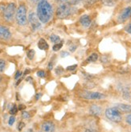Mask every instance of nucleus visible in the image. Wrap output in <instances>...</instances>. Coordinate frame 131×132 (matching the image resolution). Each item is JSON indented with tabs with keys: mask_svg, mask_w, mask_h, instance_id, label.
Returning a JSON list of instances; mask_svg holds the SVG:
<instances>
[{
	"mask_svg": "<svg viewBox=\"0 0 131 132\" xmlns=\"http://www.w3.org/2000/svg\"><path fill=\"white\" fill-rule=\"evenodd\" d=\"M36 15L42 23H47L52 19L53 15L52 6L47 0H43L37 4Z\"/></svg>",
	"mask_w": 131,
	"mask_h": 132,
	"instance_id": "1",
	"label": "nucleus"
},
{
	"mask_svg": "<svg viewBox=\"0 0 131 132\" xmlns=\"http://www.w3.org/2000/svg\"><path fill=\"white\" fill-rule=\"evenodd\" d=\"M15 20L19 26H25L28 22L27 16V7L25 4H20L15 12Z\"/></svg>",
	"mask_w": 131,
	"mask_h": 132,
	"instance_id": "2",
	"label": "nucleus"
},
{
	"mask_svg": "<svg viewBox=\"0 0 131 132\" xmlns=\"http://www.w3.org/2000/svg\"><path fill=\"white\" fill-rule=\"evenodd\" d=\"M105 116L106 118L113 122H120L122 120V115L121 113L117 109L116 107H110L105 110Z\"/></svg>",
	"mask_w": 131,
	"mask_h": 132,
	"instance_id": "3",
	"label": "nucleus"
},
{
	"mask_svg": "<svg viewBox=\"0 0 131 132\" xmlns=\"http://www.w3.org/2000/svg\"><path fill=\"white\" fill-rule=\"evenodd\" d=\"M15 12H16V5H15V3H8L6 6L4 11H3L4 19L6 22H11L14 19Z\"/></svg>",
	"mask_w": 131,
	"mask_h": 132,
	"instance_id": "4",
	"label": "nucleus"
},
{
	"mask_svg": "<svg viewBox=\"0 0 131 132\" xmlns=\"http://www.w3.org/2000/svg\"><path fill=\"white\" fill-rule=\"evenodd\" d=\"M72 8L71 6L68 3H60L56 10V16L59 19H64L71 14Z\"/></svg>",
	"mask_w": 131,
	"mask_h": 132,
	"instance_id": "5",
	"label": "nucleus"
},
{
	"mask_svg": "<svg viewBox=\"0 0 131 132\" xmlns=\"http://www.w3.org/2000/svg\"><path fill=\"white\" fill-rule=\"evenodd\" d=\"M83 98L88 99V100H100L104 99L105 95L102 93L100 92H94V91H83L80 95Z\"/></svg>",
	"mask_w": 131,
	"mask_h": 132,
	"instance_id": "6",
	"label": "nucleus"
},
{
	"mask_svg": "<svg viewBox=\"0 0 131 132\" xmlns=\"http://www.w3.org/2000/svg\"><path fill=\"white\" fill-rule=\"evenodd\" d=\"M27 19H28V22H30V25L32 26L33 30H38L39 28H40L41 22L39 20V19H38L35 13H34V12L30 13Z\"/></svg>",
	"mask_w": 131,
	"mask_h": 132,
	"instance_id": "7",
	"label": "nucleus"
},
{
	"mask_svg": "<svg viewBox=\"0 0 131 132\" xmlns=\"http://www.w3.org/2000/svg\"><path fill=\"white\" fill-rule=\"evenodd\" d=\"M11 37V32L9 30V28L0 25V39L3 40H8Z\"/></svg>",
	"mask_w": 131,
	"mask_h": 132,
	"instance_id": "8",
	"label": "nucleus"
},
{
	"mask_svg": "<svg viewBox=\"0 0 131 132\" xmlns=\"http://www.w3.org/2000/svg\"><path fill=\"white\" fill-rule=\"evenodd\" d=\"M131 17V6H127L119 14V21L124 22Z\"/></svg>",
	"mask_w": 131,
	"mask_h": 132,
	"instance_id": "9",
	"label": "nucleus"
},
{
	"mask_svg": "<svg viewBox=\"0 0 131 132\" xmlns=\"http://www.w3.org/2000/svg\"><path fill=\"white\" fill-rule=\"evenodd\" d=\"M41 130L43 132H54L55 131V125L51 121H46L42 124Z\"/></svg>",
	"mask_w": 131,
	"mask_h": 132,
	"instance_id": "10",
	"label": "nucleus"
},
{
	"mask_svg": "<svg viewBox=\"0 0 131 132\" xmlns=\"http://www.w3.org/2000/svg\"><path fill=\"white\" fill-rule=\"evenodd\" d=\"M114 107H116L121 113H129V112H131V106L129 104L118 103V104H115Z\"/></svg>",
	"mask_w": 131,
	"mask_h": 132,
	"instance_id": "11",
	"label": "nucleus"
},
{
	"mask_svg": "<svg viewBox=\"0 0 131 132\" xmlns=\"http://www.w3.org/2000/svg\"><path fill=\"white\" fill-rule=\"evenodd\" d=\"M92 22V19L89 15L84 14L80 18V23L84 27H89Z\"/></svg>",
	"mask_w": 131,
	"mask_h": 132,
	"instance_id": "12",
	"label": "nucleus"
},
{
	"mask_svg": "<svg viewBox=\"0 0 131 132\" xmlns=\"http://www.w3.org/2000/svg\"><path fill=\"white\" fill-rule=\"evenodd\" d=\"M89 111L90 113L92 114V115H95V116H99L100 114H101V111H102V109L101 107L97 105V104H93L92 105L90 109H89Z\"/></svg>",
	"mask_w": 131,
	"mask_h": 132,
	"instance_id": "13",
	"label": "nucleus"
},
{
	"mask_svg": "<svg viewBox=\"0 0 131 132\" xmlns=\"http://www.w3.org/2000/svg\"><path fill=\"white\" fill-rule=\"evenodd\" d=\"M38 47H39L40 50L47 51L49 47V46H48V43L45 41L44 38H40L39 42H38Z\"/></svg>",
	"mask_w": 131,
	"mask_h": 132,
	"instance_id": "14",
	"label": "nucleus"
},
{
	"mask_svg": "<svg viewBox=\"0 0 131 132\" xmlns=\"http://www.w3.org/2000/svg\"><path fill=\"white\" fill-rule=\"evenodd\" d=\"M50 40H51V42H52V43H60L61 42V40H60V38L58 36V35H52L51 36H50Z\"/></svg>",
	"mask_w": 131,
	"mask_h": 132,
	"instance_id": "15",
	"label": "nucleus"
},
{
	"mask_svg": "<svg viewBox=\"0 0 131 132\" xmlns=\"http://www.w3.org/2000/svg\"><path fill=\"white\" fill-rule=\"evenodd\" d=\"M98 59V55L97 53H92V55L86 59L88 63H92V62H95Z\"/></svg>",
	"mask_w": 131,
	"mask_h": 132,
	"instance_id": "16",
	"label": "nucleus"
},
{
	"mask_svg": "<svg viewBox=\"0 0 131 132\" xmlns=\"http://www.w3.org/2000/svg\"><path fill=\"white\" fill-rule=\"evenodd\" d=\"M63 46V43L62 42H60L59 43H56L55 45L53 46V47H52V50L54 51H58L59 50H60V48Z\"/></svg>",
	"mask_w": 131,
	"mask_h": 132,
	"instance_id": "17",
	"label": "nucleus"
},
{
	"mask_svg": "<svg viewBox=\"0 0 131 132\" xmlns=\"http://www.w3.org/2000/svg\"><path fill=\"white\" fill-rule=\"evenodd\" d=\"M6 67V62L4 59H0V72H3Z\"/></svg>",
	"mask_w": 131,
	"mask_h": 132,
	"instance_id": "18",
	"label": "nucleus"
},
{
	"mask_svg": "<svg viewBox=\"0 0 131 132\" xmlns=\"http://www.w3.org/2000/svg\"><path fill=\"white\" fill-rule=\"evenodd\" d=\"M102 2L106 6H113L116 3V0H102Z\"/></svg>",
	"mask_w": 131,
	"mask_h": 132,
	"instance_id": "19",
	"label": "nucleus"
},
{
	"mask_svg": "<svg viewBox=\"0 0 131 132\" xmlns=\"http://www.w3.org/2000/svg\"><path fill=\"white\" fill-rule=\"evenodd\" d=\"M27 58L29 59H33L34 56H35V51L34 50H29L27 53Z\"/></svg>",
	"mask_w": 131,
	"mask_h": 132,
	"instance_id": "20",
	"label": "nucleus"
},
{
	"mask_svg": "<svg viewBox=\"0 0 131 132\" xmlns=\"http://www.w3.org/2000/svg\"><path fill=\"white\" fill-rule=\"evenodd\" d=\"M19 111V108L15 106V105H13V106L11 108V110H10V114H15Z\"/></svg>",
	"mask_w": 131,
	"mask_h": 132,
	"instance_id": "21",
	"label": "nucleus"
},
{
	"mask_svg": "<svg viewBox=\"0 0 131 132\" xmlns=\"http://www.w3.org/2000/svg\"><path fill=\"white\" fill-rule=\"evenodd\" d=\"M76 67H77V65L75 64V65H72V66H68L67 67V70L69 71H75V70L76 69Z\"/></svg>",
	"mask_w": 131,
	"mask_h": 132,
	"instance_id": "22",
	"label": "nucleus"
},
{
	"mask_svg": "<svg viewBox=\"0 0 131 132\" xmlns=\"http://www.w3.org/2000/svg\"><path fill=\"white\" fill-rule=\"evenodd\" d=\"M14 122H15L14 116H11V117L9 118V120H8V124H9L10 126H12Z\"/></svg>",
	"mask_w": 131,
	"mask_h": 132,
	"instance_id": "23",
	"label": "nucleus"
},
{
	"mask_svg": "<svg viewBox=\"0 0 131 132\" xmlns=\"http://www.w3.org/2000/svg\"><path fill=\"white\" fill-rule=\"evenodd\" d=\"M22 116H23V118L24 119H29L30 118V114L27 111H23L22 112Z\"/></svg>",
	"mask_w": 131,
	"mask_h": 132,
	"instance_id": "24",
	"label": "nucleus"
},
{
	"mask_svg": "<svg viewBox=\"0 0 131 132\" xmlns=\"http://www.w3.org/2000/svg\"><path fill=\"white\" fill-rule=\"evenodd\" d=\"M24 127H25V123H24V122H20L19 123V125H18V130H19V131H21L23 129H24Z\"/></svg>",
	"mask_w": 131,
	"mask_h": 132,
	"instance_id": "25",
	"label": "nucleus"
},
{
	"mask_svg": "<svg viewBox=\"0 0 131 132\" xmlns=\"http://www.w3.org/2000/svg\"><path fill=\"white\" fill-rule=\"evenodd\" d=\"M37 75L40 78H44L46 76V74H45V71H39L37 72Z\"/></svg>",
	"mask_w": 131,
	"mask_h": 132,
	"instance_id": "26",
	"label": "nucleus"
},
{
	"mask_svg": "<svg viewBox=\"0 0 131 132\" xmlns=\"http://www.w3.org/2000/svg\"><path fill=\"white\" fill-rule=\"evenodd\" d=\"M126 122L129 124V126H131V114H128V115L126 116Z\"/></svg>",
	"mask_w": 131,
	"mask_h": 132,
	"instance_id": "27",
	"label": "nucleus"
},
{
	"mask_svg": "<svg viewBox=\"0 0 131 132\" xmlns=\"http://www.w3.org/2000/svg\"><path fill=\"white\" fill-rule=\"evenodd\" d=\"M22 75V72L21 71H18L17 72H16V74H15V75H14V79H19V77Z\"/></svg>",
	"mask_w": 131,
	"mask_h": 132,
	"instance_id": "28",
	"label": "nucleus"
},
{
	"mask_svg": "<svg viewBox=\"0 0 131 132\" xmlns=\"http://www.w3.org/2000/svg\"><path fill=\"white\" fill-rule=\"evenodd\" d=\"M126 31L129 34H131V23L126 27Z\"/></svg>",
	"mask_w": 131,
	"mask_h": 132,
	"instance_id": "29",
	"label": "nucleus"
},
{
	"mask_svg": "<svg viewBox=\"0 0 131 132\" xmlns=\"http://www.w3.org/2000/svg\"><path fill=\"white\" fill-rule=\"evenodd\" d=\"M68 55H69V53L68 51H62V52H61V57H62V58L67 57Z\"/></svg>",
	"mask_w": 131,
	"mask_h": 132,
	"instance_id": "30",
	"label": "nucleus"
},
{
	"mask_svg": "<svg viewBox=\"0 0 131 132\" xmlns=\"http://www.w3.org/2000/svg\"><path fill=\"white\" fill-rule=\"evenodd\" d=\"M48 70H52L53 68V63H52V62H50V63H48Z\"/></svg>",
	"mask_w": 131,
	"mask_h": 132,
	"instance_id": "31",
	"label": "nucleus"
},
{
	"mask_svg": "<svg viewBox=\"0 0 131 132\" xmlns=\"http://www.w3.org/2000/svg\"><path fill=\"white\" fill-rule=\"evenodd\" d=\"M76 49V46H72L71 47L69 48V50H70L71 51H72V52H73Z\"/></svg>",
	"mask_w": 131,
	"mask_h": 132,
	"instance_id": "32",
	"label": "nucleus"
},
{
	"mask_svg": "<svg viewBox=\"0 0 131 132\" xmlns=\"http://www.w3.org/2000/svg\"><path fill=\"white\" fill-rule=\"evenodd\" d=\"M31 1L33 2V3H39L40 2L43 1V0H31Z\"/></svg>",
	"mask_w": 131,
	"mask_h": 132,
	"instance_id": "33",
	"label": "nucleus"
},
{
	"mask_svg": "<svg viewBox=\"0 0 131 132\" xmlns=\"http://www.w3.org/2000/svg\"><path fill=\"white\" fill-rule=\"evenodd\" d=\"M84 132H97V131H96L94 130H92V129H87Z\"/></svg>",
	"mask_w": 131,
	"mask_h": 132,
	"instance_id": "34",
	"label": "nucleus"
},
{
	"mask_svg": "<svg viewBox=\"0 0 131 132\" xmlns=\"http://www.w3.org/2000/svg\"><path fill=\"white\" fill-rule=\"evenodd\" d=\"M24 108H25V106H24L20 105V106H19V110H21V111H22V110H24Z\"/></svg>",
	"mask_w": 131,
	"mask_h": 132,
	"instance_id": "35",
	"label": "nucleus"
},
{
	"mask_svg": "<svg viewBox=\"0 0 131 132\" xmlns=\"http://www.w3.org/2000/svg\"><path fill=\"white\" fill-rule=\"evenodd\" d=\"M40 96H41V94H38V95H35V99H39Z\"/></svg>",
	"mask_w": 131,
	"mask_h": 132,
	"instance_id": "36",
	"label": "nucleus"
},
{
	"mask_svg": "<svg viewBox=\"0 0 131 132\" xmlns=\"http://www.w3.org/2000/svg\"><path fill=\"white\" fill-rule=\"evenodd\" d=\"M2 80H3V77H2L1 75H0V82H2Z\"/></svg>",
	"mask_w": 131,
	"mask_h": 132,
	"instance_id": "37",
	"label": "nucleus"
},
{
	"mask_svg": "<svg viewBox=\"0 0 131 132\" xmlns=\"http://www.w3.org/2000/svg\"><path fill=\"white\" fill-rule=\"evenodd\" d=\"M73 1H80V0H73Z\"/></svg>",
	"mask_w": 131,
	"mask_h": 132,
	"instance_id": "38",
	"label": "nucleus"
}]
</instances>
